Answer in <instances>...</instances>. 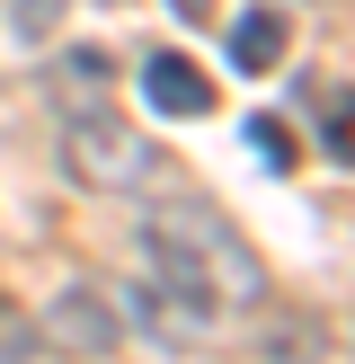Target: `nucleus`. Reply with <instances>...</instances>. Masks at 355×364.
Returning <instances> with one entry per match:
<instances>
[{
  "label": "nucleus",
  "mask_w": 355,
  "mask_h": 364,
  "mask_svg": "<svg viewBox=\"0 0 355 364\" xmlns=\"http://www.w3.org/2000/svg\"><path fill=\"white\" fill-rule=\"evenodd\" d=\"M258 302V258L231 231L213 196H169L142 223V276L124 284V311L160 347H222L231 320Z\"/></svg>",
  "instance_id": "obj_1"
},
{
  "label": "nucleus",
  "mask_w": 355,
  "mask_h": 364,
  "mask_svg": "<svg viewBox=\"0 0 355 364\" xmlns=\"http://www.w3.org/2000/svg\"><path fill=\"white\" fill-rule=\"evenodd\" d=\"M62 160L80 169V187H106V196H142L169 160L151 151V142L133 134L124 116H106V107H89V116H62Z\"/></svg>",
  "instance_id": "obj_2"
},
{
  "label": "nucleus",
  "mask_w": 355,
  "mask_h": 364,
  "mask_svg": "<svg viewBox=\"0 0 355 364\" xmlns=\"http://www.w3.org/2000/svg\"><path fill=\"white\" fill-rule=\"evenodd\" d=\"M36 338L62 355H106L116 347V311H106V294H89V284H71L53 311H36Z\"/></svg>",
  "instance_id": "obj_3"
},
{
  "label": "nucleus",
  "mask_w": 355,
  "mask_h": 364,
  "mask_svg": "<svg viewBox=\"0 0 355 364\" xmlns=\"http://www.w3.org/2000/svg\"><path fill=\"white\" fill-rule=\"evenodd\" d=\"M142 98L160 107V116H213V80H204V63H187V53H151L142 63Z\"/></svg>",
  "instance_id": "obj_4"
},
{
  "label": "nucleus",
  "mask_w": 355,
  "mask_h": 364,
  "mask_svg": "<svg viewBox=\"0 0 355 364\" xmlns=\"http://www.w3.org/2000/svg\"><path fill=\"white\" fill-rule=\"evenodd\" d=\"M222 45H231V71H275L284 45H293V27H284V9L258 0V9H240V18L222 27Z\"/></svg>",
  "instance_id": "obj_5"
},
{
  "label": "nucleus",
  "mask_w": 355,
  "mask_h": 364,
  "mask_svg": "<svg viewBox=\"0 0 355 364\" xmlns=\"http://www.w3.org/2000/svg\"><path fill=\"white\" fill-rule=\"evenodd\" d=\"M106 89H116V63H106L98 45H71L62 63H53V107H62V116H89V107H106Z\"/></svg>",
  "instance_id": "obj_6"
},
{
  "label": "nucleus",
  "mask_w": 355,
  "mask_h": 364,
  "mask_svg": "<svg viewBox=\"0 0 355 364\" xmlns=\"http://www.w3.org/2000/svg\"><path fill=\"white\" fill-rule=\"evenodd\" d=\"M248 142H258L266 169H293V134H284V116H248Z\"/></svg>",
  "instance_id": "obj_7"
},
{
  "label": "nucleus",
  "mask_w": 355,
  "mask_h": 364,
  "mask_svg": "<svg viewBox=\"0 0 355 364\" xmlns=\"http://www.w3.org/2000/svg\"><path fill=\"white\" fill-rule=\"evenodd\" d=\"M36 347V311H18V302H0V364H18Z\"/></svg>",
  "instance_id": "obj_8"
},
{
  "label": "nucleus",
  "mask_w": 355,
  "mask_h": 364,
  "mask_svg": "<svg viewBox=\"0 0 355 364\" xmlns=\"http://www.w3.org/2000/svg\"><path fill=\"white\" fill-rule=\"evenodd\" d=\"M320 142H329V160H346V98L329 89V116H320Z\"/></svg>",
  "instance_id": "obj_9"
},
{
  "label": "nucleus",
  "mask_w": 355,
  "mask_h": 364,
  "mask_svg": "<svg viewBox=\"0 0 355 364\" xmlns=\"http://www.w3.org/2000/svg\"><path fill=\"white\" fill-rule=\"evenodd\" d=\"M169 9H178V18H213V0H169Z\"/></svg>",
  "instance_id": "obj_10"
}]
</instances>
